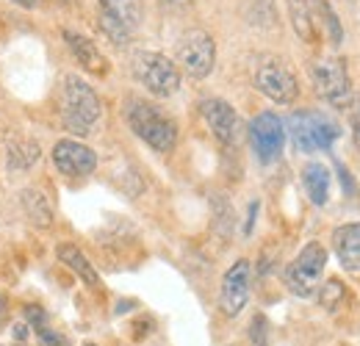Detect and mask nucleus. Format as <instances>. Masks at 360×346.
I'll list each match as a JSON object with an SVG mask.
<instances>
[{"label": "nucleus", "mask_w": 360, "mask_h": 346, "mask_svg": "<svg viewBox=\"0 0 360 346\" xmlns=\"http://www.w3.org/2000/svg\"><path fill=\"white\" fill-rule=\"evenodd\" d=\"M100 97L94 94V89L75 78L67 75L64 78V89H61V122L64 128L75 136H89L91 128L100 120Z\"/></svg>", "instance_id": "1"}, {"label": "nucleus", "mask_w": 360, "mask_h": 346, "mask_svg": "<svg viewBox=\"0 0 360 346\" xmlns=\"http://www.w3.org/2000/svg\"><path fill=\"white\" fill-rule=\"evenodd\" d=\"M125 120H128V125H131L136 136L144 144H150L153 150H158V153H169L175 147V141H178L175 122L153 103H144V100H136V97L128 100Z\"/></svg>", "instance_id": "2"}, {"label": "nucleus", "mask_w": 360, "mask_h": 346, "mask_svg": "<svg viewBox=\"0 0 360 346\" xmlns=\"http://www.w3.org/2000/svg\"><path fill=\"white\" fill-rule=\"evenodd\" d=\"M288 133L302 153H316L333 147L335 139L341 136V128L335 120H330L321 111H294L288 117Z\"/></svg>", "instance_id": "3"}, {"label": "nucleus", "mask_w": 360, "mask_h": 346, "mask_svg": "<svg viewBox=\"0 0 360 346\" xmlns=\"http://www.w3.org/2000/svg\"><path fill=\"white\" fill-rule=\"evenodd\" d=\"M134 75L136 81L147 91H153L155 97H169L180 89V72L172 58H167L164 53H153V50H141L134 56Z\"/></svg>", "instance_id": "4"}, {"label": "nucleus", "mask_w": 360, "mask_h": 346, "mask_svg": "<svg viewBox=\"0 0 360 346\" xmlns=\"http://www.w3.org/2000/svg\"><path fill=\"white\" fill-rule=\"evenodd\" d=\"M100 8V31L114 44H128L144 17L141 0H97Z\"/></svg>", "instance_id": "5"}, {"label": "nucleus", "mask_w": 360, "mask_h": 346, "mask_svg": "<svg viewBox=\"0 0 360 346\" xmlns=\"http://www.w3.org/2000/svg\"><path fill=\"white\" fill-rule=\"evenodd\" d=\"M324 266H327V250L321 244H305L302 252L294 258V263L285 269V286L291 294L308 300L319 291V283H321V274H324Z\"/></svg>", "instance_id": "6"}, {"label": "nucleus", "mask_w": 360, "mask_h": 346, "mask_svg": "<svg viewBox=\"0 0 360 346\" xmlns=\"http://www.w3.org/2000/svg\"><path fill=\"white\" fill-rule=\"evenodd\" d=\"M175 58L183 67L186 75L202 81L208 78V72L214 70V58H217V44L211 39V34L194 28V31H186L175 44Z\"/></svg>", "instance_id": "7"}, {"label": "nucleus", "mask_w": 360, "mask_h": 346, "mask_svg": "<svg viewBox=\"0 0 360 346\" xmlns=\"http://www.w3.org/2000/svg\"><path fill=\"white\" fill-rule=\"evenodd\" d=\"M316 94L333 105H347L352 97V86H349V75H347V64L335 56L319 58L311 70Z\"/></svg>", "instance_id": "8"}, {"label": "nucleus", "mask_w": 360, "mask_h": 346, "mask_svg": "<svg viewBox=\"0 0 360 346\" xmlns=\"http://www.w3.org/2000/svg\"><path fill=\"white\" fill-rule=\"evenodd\" d=\"M255 86L261 89L269 100H274V103H294L297 94H300L294 72L280 58H271V56L258 61V67H255Z\"/></svg>", "instance_id": "9"}, {"label": "nucleus", "mask_w": 360, "mask_h": 346, "mask_svg": "<svg viewBox=\"0 0 360 346\" xmlns=\"http://www.w3.org/2000/svg\"><path fill=\"white\" fill-rule=\"evenodd\" d=\"M250 141L261 164H274L285 144V125L274 111H264L250 122Z\"/></svg>", "instance_id": "10"}, {"label": "nucleus", "mask_w": 360, "mask_h": 346, "mask_svg": "<svg viewBox=\"0 0 360 346\" xmlns=\"http://www.w3.org/2000/svg\"><path fill=\"white\" fill-rule=\"evenodd\" d=\"M250 280H252V269L250 260H236L222 277V288H219V307L225 316H238L244 310V305L250 300Z\"/></svg>", "instance_id": "11"}, {"label": "nucleus", "mask_w": 360, "mask_h": 346, "mask_svg": "<svg viewBox=\"0 0 360 346\" xmlns=\"http://www.w3.org/2000/svg\"><path fill=\"white\" fill-rule=\"evenodd\" d=\"M53 164L67 177H86L97 169V155L91 147L75 141V139H61L53 147Z\"/></svg>", "instance_id": "12"}, {"label": "nucleus", "mask_w": 360, "mask_h": 346, "mask_svg": "<svg viewBox=\"0 0 360 346\" xmlns=\"http://www.w3.org/2000/svg\"><path fill=\"white\" fill-rule=\"evenodd\" d=\"M200 111H202V120L208 122L211 133L222 141V144H233L236 141V133H238V114L233 111V105L219 100V97H211V100H202L200 103Z\"/></svg>", "instance_id": "13"}, {"label": "nucleus", "mask_w": 360, "mask_h": 346, "mask_svg": "<svg viewBox=\"0 0 360 346\" xmlns=\"http://www.w3.org/2000/svg\"><path fill=\"white\" fill-rule=\"evenodd\" d=\"M333 250L347 271H360V222L335 227Z\"/></svg>", "instance_id": "14"}, {"label": "nucleus", "mask_w": 360, "mask_h": 346, "mask_svg": "<svg viewBox=\"0 0 360 346\" xmlns=\"http://www.w3.org/2000/svg\"><path fill=\"white\" fill-rule=\"evenodd\" d=\"M64 42L70 44V50L78 56V61L94 72V75H103V72H108V64H105V58L100 56V50L94 47L91 39H86L84 34H75V31H64Z\"/></svg>", "instance_id": "15"}, {"label": "nucleus", "mask_w": 360, "mask_h": 346, "mask_svg": "<svg viewBox=\"0 0 360 346\" xmlns=\"http://www.w3.org/2000/svg\"><path fill=\"white\" fill-rule=\"evenodd\" d=\"M56 255L58 260L64 263V266H70L89 288H100V277H97V271L91 269V263L86 260V255L78 250V247H72V244H58L56 247Z\"/></svg>", "instance_id": "16"}, {"label": "nucleus", "mask_w": 360, "mask_h": 346, "mask_svg": "<svg viewBox=\"0 0 360 346\" xmlns=\"http://www.w3.org/2000/svg\"><path fill=\"white\" fill-rule=\"evenodd\" d=\"M302 186L314 205H324L330 200V169L321 164H308L302 169Z\"/></svg>", "instance_id": "17"}, {"label": "nucleus", "mask_w": 360, "mask_h": 346, "mask_svg": "<svg viewBox=\"0 0 360 346\" xmlns=\"http://www.w3.org/2000/svg\"><path fill=\"white\" fill-rule=\"evenodd\" d=\"M25 319L31 321V327H34V333H37V338H39L42 346H70V341H67L61 333H56L53 327H47V316L42 307L28 305V307H25Z\"/></svg>", "instance_id": "18"}, {"label": "nucleus", "mask_w": 360, "mask_h": 346, "mask_svg": "<svg viewBox=\"0 0 360 346\" xmlns=\"http://www.w3.org/2000/svg\"><path fill=\"white\" fill-rule=\"evenodd\" d=\"M20 200H22V208H25V214H28V219H31L34 224H39V227H50V224H53V211H50V205H47L42 191L25 188Z\"/></svg>", "instance_id": "19"}, {"label": "nucleus", "mask_w": 360, "mask_h": 346, "mask_svg": "<svg viewBox=\"0 0 360 346\" xmlns=\"http://www.w3.org/2000/svg\"><path fill=\"white\" fill-rule=\"evenodd\" d=\"M311 11H314V23H321V28H324L330 44L338 47L341 39H344V31H341V23H338L335 11L330 8V3L327 0H311Z\"/></svg>", "instance_id": "20"}, {"label": "nucleus", "mask_w": 360, "mask_h": 346, "mask_svg": "<svg viewBox=\"0 0 360 346\" xmlns=\"http://www.w3.org/2000/svg\"><path fill=\"white\" fill-rule=\"evenodd\" d=\"M288 8H291V23L300 34V39L311 42L316 37V23H314V11H311V0H288Z\"/></svg>", "instance_id": "21"}, {"label": "nucleus", "mask_w": 360, "mask_h": 346, "mask_svg": "<svg viewBox=\"0 0 360 346\" xmlns=\"http://www.w3.org/2000/svg\"><path fill=\"white\" fill-rule=\"evenodd\" d=\"M344 297H347V288H344L341 280H335V277H330V280L321 286V291H319V302H321V307H327V310H335L338 305L344 302Z\"/></svg>", "instance_id": "22"}, {"label": "nucleus", "mask_w": 360, "mask_h": 346, "mask_svg": "<svg viewBox=\"0 0 360 346\" xmlns=\"http://www.w3.org/2000/svg\"><path fill=\"white\" fill-rule=\"evenodd\" d=\"M252 341L255 346H266V319L264 316H258L252 321Z\"/></svg>", "instance_id": "23"}, {"label": "nucleus", "mask_w": 360, "mask_h": 346, "mask_svg": "<svg viewBox=\"0 0 360 346\" xmlns=\"http://www.w3.org/2000/svg\"><path fill=\"white\" fill-rule=\"evenodd\" d=\"M164 6H169V8H183V6H188L191 0H161Z\"/></svg>", "instance_id": "24"}, {"label": "nucleus", "mask_w": 360, "mask_h": 346, "mask_svg": "<svg viewBox=\"0 0 360 346\" xmlns=\"http://www.w3.org/2000/svg\"><path fill=\"white\" fill-rule=\"evenodd\" d=\"M352 122H355V136H358V141H360V103H358V108H355V114H352Z\"/></svg>", "instance_id": "25"}, {"label": "nucleus", "mask_w": 360, "mask_h": 346, "mask_svg": "<svg viewBox=\"0 0 360 346\" xmlns=\"http://www.w3.org/2000/svg\"><path fill=\"white\" fill-rule=\"evenodd\" d=\"M6 324V297L0 294V327Z\"/></svg>", "instance_id": "26"}, {"label": "nucleus", "mask_w": 360, "mask_h": 346, "mask_svg": "<svg viewBox=\"0 0 360 346\" xmlns=\"http://www.w3.org/2000/svg\"><path fill=\"white\" fill-rule=\"evenodd\" d=\"M11 3H17V6H25V8H34L39 0H11Z\"/></svg>", "instance_id": "27"}, {"label": "nucleus", "mask_w": 360, "mask_h": 346, "mask_svg": "<svg viewBox=\"0 0 360 346\" xmlns=\"http://www.w3.org/2000/svg\"><path fill=\"white\" fill-rule=\"evenodd\" d=\"M84 346H97V344H84Z\"/></svg>", "instance_id": "28"}]
</instances>
